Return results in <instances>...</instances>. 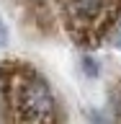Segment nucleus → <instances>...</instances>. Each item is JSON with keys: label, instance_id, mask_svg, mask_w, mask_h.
I'll list each match as a JSON object with an SVG mask.
<instances>
[{"label": "nucleus", "instance_id": "f257e3e1", "mask_svg": "<svg viewBox=\"0 0 121 124\" xmlns=\"http://www.w3.org/2000/svg\"><path fill=\"white\" fill-rule=\"evenodd\" d=\"M5 124H57V98L39 72L5 75Z\"/></svg>", "mask_w": 121, "mask_h": 124}, {"label": "nucleus", "instance_id": "f03ea898", "mask_svg": "<svg viewBox=\"0 0 121 124\" xmlns=\"http://www.w3.org/2000/svg\"><path fill=\"white\" fill-rule=\"evenodd\" d=\"M114 3L116 0H64V8L75 31L95 34L114 13Z\"/></svg>", "mask_w": 121, "mask_h": 124}, {"label": "nucleus", "instance_id": "7ed1b4c3", "mask_svg": "<svg viewBox=\"0 0 121 124\" xmlns=\"http://www.w3.org/2000/svg\"><path fill=\"white\" fill-rule=\"evenodd\" d=\"M114 41H116V46L121 49V23L116 26V36H114Z\"/></svg>", "mask_w": 121, "mask_h": 124}, {"label": "nucleus", "instance_id": "20e7f679", "mask_svg": "<svg viewBox=\"0 0 121 124\" xmlns=\"http://www.w3.org/2000/svg\"><path fill=\"white\" fill-rule=\"evenodd\" d=\"M3 41H5V26L0 23V44H3Z\"/></svg>", "mask_w": 121, "mask_h": 124}]
</instances>
